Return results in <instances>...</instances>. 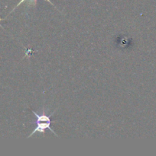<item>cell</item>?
<instances>
[{
    "label": "cell",
    "mask_w": 156,
    "mask_h": 156,
    "mask_svg": "<svg viewBox=\"0 0 156 156\" xmlns=\"http://www.w3.org/2000/svg\"><path fill=\"white\" fill-rule=\"evenodd\" d=\"M51 123L52 122H42V123H36V124H37L36 128H35V129L33 130V132H32V133H31L30 135L28 136V138L31 137L32 135H33V134H35V133H37V132H39V133H42L43 135H44L46 129H49L50 131H51L52 133H54L55 136H58V135L56 134V133H55L54 131L51 129V128H50V125Z\"/></svg>",
    "instance_id": "6da1fadb"
},
{
    "label": "cell",
    "mask_w": 156,
    "mask_h": 156,
    "mask_svg": "<svg viewBox=\"0 0 156 156\" xmlns=\"http://www.w3.org/2000/svg\"><path fill=\"white\" fill-rule=\"evenodd\" d=\"M32 112H33L34 115L37 117L36 123H42V122H52L51 120H50V117L53 115V114L55 112V111H54V113L50 114V115H47V114H45V112H44V109H43L42 114H37V113L35 112L34 111H32Z\"/></svg>",
    "instance_id": "7a4b0ae2"
},
{
    "label": "cell",
    "mask_w": 156,
    "mask_h": 156,
    "mask_svg": "<svg viewBox=\"0 0 156 156\" xmlns=\"http://www.w3.org/2000/svg\"><path fill=\"white\" fill-rule=\"evenodd\" d=\"M25 1H26V0H21V1H20L19 2H18V4H17V5L15 6V7L14 8V9H12V11H11L10 13H12V12H13L14 10H15V9H16L17 7H18V6H19L20 5H21V4H22L23 2H25ZM29 1H30V3H31V4H32V5H36V3H37V0H29ZM47 2H50V4L52 5H54V4H52V2H51L50 1V0H47ZM10 13H9V14H10Z\"/></svg>",
    "instance_id": "3957f363"
},
{
    "label": "cell",
    "mask_w": 156,
    "mask_h": 156,
    "mask_svg": "<svg viewBox=\"0 0 156 156\" xmlns=\"http://www.w3.org/2000/svg\"><path fill=\"white\" fill-rule=\"evenodd\" d=\"M2 18H0V21H2ZM0 27H2V25H1V24H0ZM2 28H3V27H2Z\"/></svg>",
    "instance_id": "277c9868"
}]
</instances>
